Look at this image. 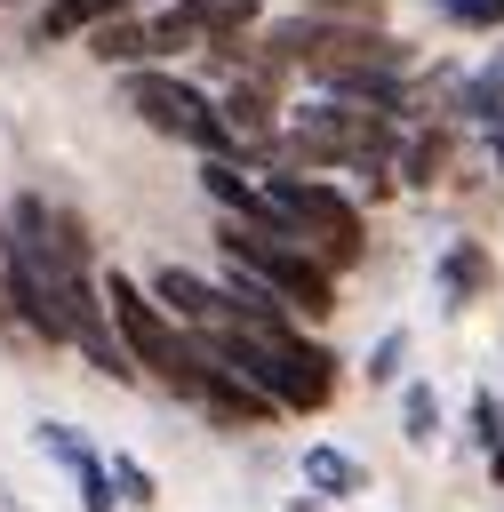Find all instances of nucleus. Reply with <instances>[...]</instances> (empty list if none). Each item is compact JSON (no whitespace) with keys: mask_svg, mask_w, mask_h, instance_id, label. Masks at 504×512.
<instances>
[{"mask_svg":"<svg viewBox=\"0 0 504 512\" xmlns=\"http://www.w3.org/2000/svg\"><path fill=\"white\" fill-rule=\"evenodd\" d=\"M120 104L144 120V128H160V136H184V144H200V152H232L240 136H232V120L192 88V80H168V72H128L120 80Z\"/></svg>","mask_w":504,"mask_h":512,"instance_id":"nucleus-5","label":"nucleus"},{"mask_svg":"<svg viewBox=\"0 0 504 512\" xmlns=\"http://www.w3.org/2000/svg\"><path fill=\"white\" fill-rule=\"evenodd\" d=\"M128 0H48V16H40V40H72V32H96V24H112Z\"/></svg>","mask_w":504,"mask_h":512,"instance_id":"nucleus-13","label":"nucleus"},{"mask_svg":"<svg viewBox=\"0 0 504 512\" xmlns=\"http://www.w3.org/2000/svg\"><path fill=\"white\" fill-rule=\"evenodd\" d=\"M288 144L304 152V160H344V168H392L400 160V144H392V128L376 120V104L368 112H336V104H304L296 120H288ZM392 184V176H384Z\"/></svg>","mask_w":504,"mask_h":512,"instance_id":"nucleus-6","label":"nucleus"},{"mask_svg":"<svg viewBox=\"0 0 504 512\" xmlns=\"http://www.w3.org/2000/svg\"><path fill=\"white\" fill-rule=\"evenodd\" d=\"M432 8H440V16H456V24H480V32H488V24H504V0H432Z\"/></svg>","mask_w":504,"mask_h":512,"instance_id":"nucleus-17","label":"nucleus"},{"mask_svg":"<svg viewBox=\"0 0 504 512\" xmlns=\"http://www.w3.org/2000/svg\"><path fill=\"white\" fill-rule=\"evenodd\" d=\"M8 232L32 248V264H40V280H48L56 312H64V328H72V344H80L96 368L136 376V368H128L136 352H128V344H112V304H104V288H88V240H80V216H64V208H56V200H40V192H16Z\"/></svg>","mask_w":504,"mask_h":512,"instance_id":"nucleus-1","label":"nucleus"},{"mask_svg":"<svg viewBox=\"0 0 504 512\" xmlns=\"http://www.w3.org/2000/svg\"><path fill=\"white\" fill-rule=\"evenodd\" d=\"M496 160H504V120H496Z\"/></svg>","mask_w":504,"mask_h":512,"instance_id":"nucleus-22","label":"nucleus"},{"mask_svg":"<svg viewBox=\"0 0 504 512\" xmlns=\"http://www.w3.org/2000/svg\"><path fill=\"white\" fill-rule=\"evenodd\" d=\"M304 480H312L320 496H360V488H368V464L344 456V448H304Z\"/></svg>","mask_w":504,"mask_h":512,"instance_id":"nucleus-10","label":"nucleus"},{"mask_svg":"<svg viewBox=\"0 0 504 512\" xmlns=\"http://www.w3.org/2000/svg\"><path fill=\"white\" fill-rule=\"evenodd\" d=\"M40 448H48V456H56V464L80 480V504H88V512H112V472L88 456V440H72L64 424H40Z\"/></svg>","mask_w":504,"mask_h":512,"instance_id":"nucleus-8","label":"nucleus"},{"mask_svg":"<svg viewBox=\"0 0 504 512\" xmlns=\"http://www.w3.org/2000/svg\"><path fill=\"white\" fill-rule=\"evenodd\" d=\"M248 224H272L280 240L312 248L328 272L360 264V248H368V224H360V208H352L336 184H320V176H264V184H256V208H248Z\"/></svg>","mask_w":504,"mask_h":512,"instance_id":"nucleus-2","label":"nucleus"},{"mask_svg":"<svg viewBox=\"0 0 504 512\" xmlns=\"http://www.w3.org/2000/svg\"><path fill=\"white\" fill-rule=\"evenodd\" d=\"M112 488H120L128 504H152V472H144V464H128V456L112 464Z\"/></svg>","mask_w":504,"mask_h":512,"instance_id":"nucleus-19","label":"nucleus"},{"mask_svg":"<svg viewBox=\"0 0 504 512\" xmlns=\"http://www.w3.org/2000/svg\"><path fill=\"white\" fill-rule=\"evenodd\" d=\"M488 280H496V272H488V256H480L472 240H456V248L440 256V296H448V304H472Z\"/></svg>","mask_w":504,"mask_h":512,"instance_id":"nucleus-12","label":"nucleus"},{"mask_svg":"<svg viewBox=\"0 0 504 512\" xmlns=\"http://www.w3.org/2000/svg\"><path fill=\"white\" fill-rule=\"evenodd\" d=\"M456 112H464V120H504V56L456 88Z\"/></svg>","mask_w":504,"mask_h":512,"instance_id":"nucleus-15","label":"nucleus"},{"mask_svg":"<svg viewBox=\"0 0 504 512\" xmlns=\"http://www.w3.org/2000/svg\"><path fill=\"white\" fill-rule=\"evenodd\" d=\"M224 256H232V264H248V272H256L272 296H288L304 320H312V312H328V264H320L312 248L280 240L272 224H248V216H232V224H224Z\"/></svg>","mask_w":504,"mask_h":512,"instance_id":"nucleus-4","label":"nucleus"},{"mask_svg":"<svg viewBox=\"0 0 504 512\" xmlns=\"http://www.w3.org/2000/svg\"><path fill=\"white\" fill-rule=\"evenodd\" d=\"M496 480H504V440H496Z\"/></svg>","mask_w":504,"mask_h":512,"instance_id":"nucleus-21","label":"nucleus"},{"mask_svg":"<svg viewBox=\"0 0 504 512\" xmlns=\"http://www.w3.org/2000/svg\"><path fill=\"white\" fill-rule=\"evenodd\" d=\"M224 120H232V136H272V104H264V80L256 72L224 96Z\"/></svg>","mask_w":504,"mask_h":512,"instance_id":"nucleus-14","label":"nucleus"},{"mask_svg":"<svg viewBox=\"0 0 504 512\" xmlns=\"http://www.w3.org/2000/svg\"><path fill=\"white\" fill-rule=\"evenodd\" d=\"M96 56H104V64H152V56H160V40H152V16H144V24H128V16L96 24Z\"/></svg>","mask_w":504,"mask_h":512,"instance_id":"nucleus-11","label":"nucleus"},{"mask_svg":"<svg viewBox=\"0 0 504 512\" xmlns=\"http://www.w3.org/2000/svg\"><path fill=\"white\" fill-rule=\"evenodd\" d=\"M448 160V136L432 128V136H416V144H400V184H432V168Z\"/></svg>","mask_w":504,"mask_h":512,"instance_id":"nucleus-16","label":"nucleus"},{"mask_svg":"<svg viewBox=\"0 0 504 512\" xmlns=\"http://www.w3.org/2000/svg\"><path fill=\"white\" fill-rule=\"evenodd\" d=\"M160 304H168L176 320H192V328H208V320L224 312V288H208L200 272H160Z\"/></svg>","mask_w":504,"mask_h":512,"instance_id":"nucleus-9","label":"nucleus"},{"mask_svg":"<svg viewBox=\"0 0 504 512\" xmlns=\"http://www.w3.org/2000/svg\"><path fill=\"white\" fill-rule=\"evenodd\" d=\"M0 296H8L0 312H16L24 328H40L48 344H72V328H64V312H56V296H48V280H40V264H32V248H24L16 232L0 240Z\"/></svg>","mask_w":504,"mask_h":512,"instance_id":"nucleus-7","label":"nucleus"},{"mask_svg":"<svg viewBox=\"0 0 504 512\" xmlns=\"http://www.w3.org/2000/svg\"><path fill=\"white\" fill-rule=\"evenodd\" d=\"M320 16H336V24H376L384 16V0H312Z\"/></svg>","mask_w":504,"mask_h":512,"instance_id":"nucleus-20","label":"nucleus"},{"mask_svg":"<svg viewBox=\"0 0 504 512\" xmlns=\"http://www.w3.org/2000/svg\"><path fill=\"white\" fill-rule=\"evenodd\" d=\"M104 304H112V328H120V344L168 384V392H184V400H200L208 384H216V344L208 336H184V328H168V312L160 304H144V288L128 280V272H112L104 280Z\"/></svg>","mask_w":504,"mask_h":512,"instance_id":"nucleus-3","label":"nucleus"},{"mask_svg":"<svg viewBox=\"0 0 504 512\" xmlns=\"http://www.w3.org/2000/svg\"><path fill=\"white\" fill-rule=\"evenodd\" d=\"M440 408H432V384H408V440H432Z\"/></svg>","mask_w":504,"mask_h":512,"instance_id":"nucleus-18","label":"nucleus"}]
</instances>
